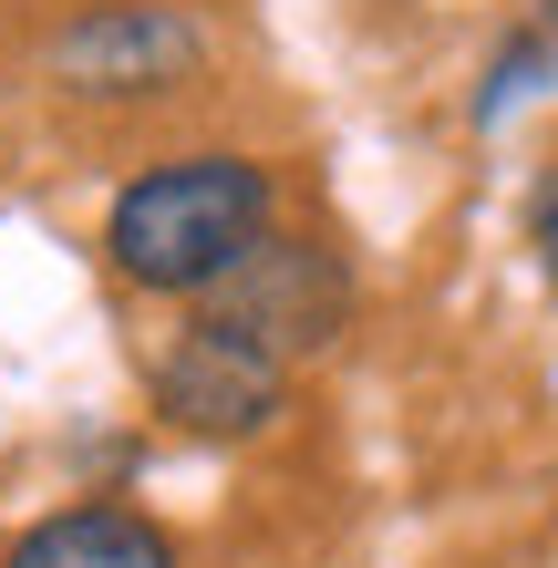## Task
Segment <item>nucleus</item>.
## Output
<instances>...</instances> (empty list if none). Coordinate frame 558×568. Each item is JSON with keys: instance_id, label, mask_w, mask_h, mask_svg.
Listing matches in <instances>:
<instances>
[{"instance_id": "f03ea898", "label": "nucleus", "mask_w": 558, "mask_h": 568, "mask_svg": "<svg viewBox=\"0 0 558 568\" xmlns=\"http://www.w3.org/2000/svg\"><path fill=\"white\" fill-rule=\"evenodd\" d=\"M31 83L62 114H166L217 83V21L196 0H62L31 42Z\"/></svg>"}, {"instance_id": "f257e3e1", "label": "nucleus", "mask_w": 558, "mask_h": 568, "mask_svg": "<svg viewBox=\"0 0 558 568\" xmlns=\"http://www.w3.org/2000/svg\"><path fill=\"white\" fill-rule=\"evenodd\" d=\"M280 227V165L248 145H166L104 196L93 258L124 300H176L196 311L239 258Z\"/></svg>"}, {"instance_id": "39448f33", "label": "nucleus", "mask_w": 558, "mask_h": 568, "mask_svg": "<svg viewBox=\"0 0 558 568\" xmlns=\"http://www.w3.org/2000/svg\"><path fill=\"white\" fill-rule=\"evenodd\" d=\"M0 568H186V538L124 496H73V507H42L31 527H11Z\"/></svg>"}, {"instance_id": "20e7f679", "label": "nucleus", "mask_w": 558, "mask_h": 568, "mask_svg": "<svg viewBox=\"0 0 558 568\" xmlns=\"http://www.w3.org/2000/svg\"><path fill=\"white\" fill-rule=\"evenodd\" d=\"M301 404V373L280 352H258L248 331H227L217 311H186L166 331V352L145 362V414L186 434V445H270Z\"/></svg>"}, {"instance_id": "0eeeda50", "label": "nucleus", "mask_w": 558, "mask_h": 568, "mask_svg": "<svg viewBox=\"0 0 558 568\" xmlns=\"http://www.w3.org/2000/svg\"><path fill=\"white\" fill-rule=\"evenodd\" d=\"M517 239H528V270L558 290V155L528 176V196H517Z\"/></svg>"}, {"instance_id": "7ed1b4c3", "label": "nucleus", "mask_w": 558, "mask_h": 568, "mask_svg": "<svg viewBox=\"0 0 558 568\" xmlns=\"http://www.w3.org/2000/svg\"><path fill=\"white\" fill-rule=\"evenodd\" d=\"M196 311H217L227 331H248L258 352H280L290 373H301V362L352 342V321H363V270H352V248L332 239V227H290L280 217Z\"/></svg>"}, {"instance_id": "423d86ee", "label": "nucleus", "mask_w": 558, "mask_h": 568, "mask_svg": "<svg viewBox=\"0 0 558 568\" xmlns=\"http://www.w3.org/2000/svg\"><path fill=\"white\" fill-rule=\"evenodd\" d=\"M548 93H558V0H528V21H507V42L486 52V73L466 93V124L497 135V124H517L528 104H548Z\"/></svg>"}]
</instances>
